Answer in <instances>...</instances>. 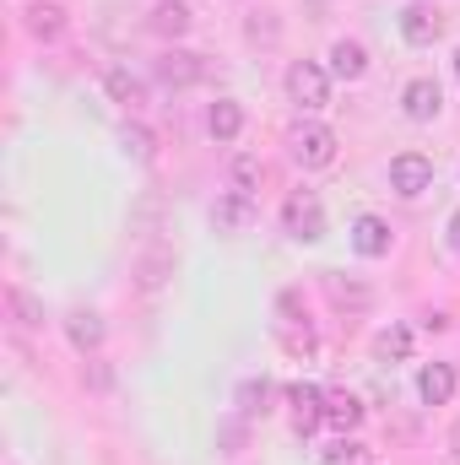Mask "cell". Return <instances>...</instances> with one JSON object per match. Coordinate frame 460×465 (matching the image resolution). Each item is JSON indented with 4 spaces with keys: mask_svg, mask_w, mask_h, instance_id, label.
Returning <instances> with one entry per match:
<instances>
[{
    "mask_svg": "<svg viewBox=\"0 0 460 465\" xmlns=\"http://www.w3.org/2000/svg\"><path fill=\"white\" fill-rule=\"evenodd\" d=\"M282 228L293 232L298 243L325 238V206H320V195H315V190H293V195L282 201Z\"/></svg>",
    "mask_w": 460,
    "mask_h": 465,
    "instance_id": "obj_1",
    "label": "cell"
},
{
    "mask_svg": "<svg viewBox=\"0 0 460 465\" xmlns=\"http://www.w3.org/2000/svg\"><path fill=\"white\" fill-rule=\"evenodd\" d=\"M287 146H293L298 168H331L336 163V130H325V124H293Z\"/></svg>",
    "mask_w": 460,
    "mask_h": 465,
    "instance_id": "obj_2",
    "label": "cell"
},
{
    "mask_svg": "<svg viewBox=\"0 0 460 465\" xmlns=\"http://www.w3.org/2000/svg\"><path fill=\"white\" fill-rule=\"evenodd\" d=\"M287 98L298 104V109H325L331 104V82H325V71L315 65V60H298L293 71H287Z\"/></svg>",
    "mask_w": 460,
    "mask_h": 465,
    "instance_id": "obj_3",
    "label": "cell"
},
{
    "mask_svg": "<svg viewBox=\"0 0 460 465\" xmlns=\"http://www.w3.org/2000/svg\"><path fill=\"white\" fill-rule=\"evenodd\" d=\"M428 184H434V163H428L423 152H401V157L390 163V190H395V195L417 201Z\"/></svg>",
    "mask_w": 460,
    "mask_h": 465,
    "instance_id": "obj_4",
    "label": "cell"
},
{
    "mask_svg": "<svg viewBox=\"0 0 460 465\" xmlns=\"http://www.w3.org/2000/svg\"><path fill=\"white\" fill-rule=\"evenodd\" d=\"M401 33H406V44H417V49H428V44H439V33H445V16L434 11V5H406L401 11Z\"/></svg>",
    "mask_w": 460,
    "mask_h": 465,
    "instance_id": "obj_5",
    "label": "cell"
},
{
    "mask_svg": "<svg viewBox=\"0 0 460 465\" xmlns=\"http://www.w3.org/2000/svg\"><path fill=\"white\" fill-rule=\"evenodd\" d=\"M401 109H406V119H417V124L439 119V109H445V93H439V82H428V76L406 82V93H401Z\"/></svg>",
    "mask_w": 460,
    "mask_h": 465,
    "instance_id": "obj_6",
    "label": "cell"
},
{
    "mask_svg": "<svg viewBox=\"0 0 460 465\" xmlns=\"http://www.w3.org/2000/svg\"><path fill=\"white\" fill-rule=\"evenodd\" d=\"M206 76V65H201V54H185V49H168L163 60H157V82L163 87H195Z\"/></svg>",
    "mask_w": 460,
    "mask_h": 465,
    "instance_id": "obj_7",
    "label": "cell"
},
{
    "mask_svg": "<svg viewBox=\"0 0 460 465\" xmlns=\"http://www.w3.org/2000/svg\"><path fill=\"white\" fill-rule=\"evenodd\" d=\"M287 401H293V428H298V433H315V428L325 422V395H320L315 384H293Z\"/></svg>",
    "mask_w": 460,
    "mask_h": 465,
    "instance_id": "obj_8",
    "label": "cell"
},
{
    "mask_svg": "<svg viewBox=\"0 0 460 465\" xmlns=\"http://www.w3.org/2000/svg\"><path fill=\"white\" fill-rule=\"evenodd\" d=\"M212 223H217V232H244L255 223V201L233 190V195H223V201L212 206Z\"/></svg>",
    "mask_w": 460,
    "mask_h": 465,
    "instance_id": "obj_9",
    "label": "cell"
},
{
    "mask_svg": "<svg viewBox=\"0 0 460 465\" xmlns=\"http://www.w3.org/2000/svg\"><path fill=\"white\" fill-rule=\"evenodd\" d=\"M22 16H27V33H33L38 44H55V38L65 33V11H60L55 0H38V5H27Z\"/></svg>",
    "mask_w": 460,
    "mask_h": 465,
    "instance_id": "obj_10",
    "label": "cell"
},
{
    "mask_svg": "<svg viewBox=\"0 0 460 465\" xmlns=\"http://www.w3.org/2000/svg\"><path fill=\"white\" fill-rule=\"evenodd\" d=\"M417 395H423L428 406H445V401L455 395V368H450V362H428V368L417 373Z\"/></svg>",
    "mask_w": 460,
    "mask_h": 465,
    "instance_id": "obj_11",
    "label": "cell"
},
{
    "mask_svg": "<svg viewBox=\"0 0 460 465\" xmlns=\"http://www.w3.org/2000/svg\"><path fill=\"white\" fill-rule=\"evenodd\" d=\"M352 249H357L363 260L390 254V228H385L379 217H357V223H352Z\"/></svg>",
    "mask_w": 460,
    "mask_h": 465,
    "instance_id": "obj_12",
    "label": "cell"
},
{
    "mask_svg": "<svg viewBox=\"0 0 460 465\" xmlns=\"http://www.w3.org/2000/svg\"><path fill=\"white\" fill-rule=\"evenodd\" d=\"M325 422H331V428L346 439V433L363 422V401H357L352 390H331V395H325Z\"/></svg>",
    "mask_w": 460,
    "mask_h": 465,
    "instance_id": "obj_13",
    "label": "cell"
},
{
    "mask_svg": "<svg viewBox=\"0 0 460 465\" xmlns=\"http://www.w3.org/2000/svg\"><path fill=\"white\" fill-rule=\"evenodd\" d=\"M331 71H336L342 82H357V76L368 71V49H363L357 38H336V44H331Z\"/></svg>",
    "mask_w": 460,
    "mask_h": 465,
    "instance_id": "obj_14",
    "label": "cell"
},
{
    "mask_svg": "<svg viewBox=\"0 0 460 465\" xmlns=\"http://www.w3.org/2000/svg\"><path fill=\"white\" fill-rule=\"evenodd\" d=\"M65 336H71V347L76 351H98L104 347V320H98L93 309H76V314L65 320Z\"/></svg>",
    "mask_w": 460,
    "mask_h": 465,
    "instance_id": "obj_15",
    "label": "cell"
},
{
    "mask_svg": "<svg viewBox=\"0 0 460 465\" xmlns=\"http://www.w3.org/2000/svg\"><path fill=\"white\" fill-rule=\"evenodd\" d=\"M104 93H109L115 104H125V109H141V104H146V87H141V76H130L125 65H115V71L104 76Z\"/></svg>",
    "mask_w": 460,
    "mask_h": 465,
    "instance_id": "obj_16",
    "label": "cell"
},
{
    "mask_svg": "<svg viewBox=\"0 0 460 465\" xmlns=\"http://www.w3.org/2000/svg\"><path fill=\"white\" fill-rule=\"evenodd\" d=\"M152 33H157V38H185V33H190V5L163 0V5L152 11Z\"/></svg>",
    "mask_w": 460,
    "mask_h": 465,
    "instance_id": "obj_17",
    "label": "cell"
},
{
    "mask_svg": "<svg viewBox=\"0 0 460 465\" xmlns=\"http://www.w3.org/2000/svg\"><path fill=\"white\" fill-rule=\"evenodd\" d=\"M206 130H212L217 141H233V135L244 130V109H238L233 98H217V104H212V114H206Z\"/></svg>",
    "mask_w": 460,
    "mask_h": 465,
    "instance_id": "obj_18",
    "label": "cell"
},
{
    "mask_svg": "<svg viewBox=\"0 0 460 465\" xmlns=\"http://www.w3.org/2000/svg\"><path fill=\"white\" fill-rule=\"evenodd\" d=\"M228 179H233V190H238V195H255V190H260V179H265V168H260V157L238 152V157L228 163Z\"/></svg>",
    "mask_w": 460,
    "mask_h": 465,
    "instance_id": "obj_19",
    "label": "cell"
},
{
    "mask_svg": "<svg viewBox=\"0 0 460 465\" xmlns=\"http://www.w3.org/2000/svg\"><path fill=\"white\" fill-rule=\"evenodd\" d=\"M374 351H379L385 362H401V357L412 351V331H406V325H390V331H379V341H374Z\"/></svg>",
    "mask_w": 460,
    "mask_h": 465,
    "instance_id": "obj_20",
    "label": "cell"
},
{
    "mask_svg": "<svg viewBox=\"0 0 460 465\" xmlns=\"http://www.w3.org/2000/svg\"><path fill=\"white\" fill-rule=\"evenodd\" d=\"M325 465H374V455H368L363 444H352V439H342L336 450H325Z\"/></svg>",
    "mask_w": 460,
    "mask_h": 465,
    "instance_id": "obj_21",
    "label": "cell"
},
{
    "mask_svg": "<svg viewBox=\"0 0 460 465\" xmlns=\"http://www.w3.org/2000/svg\"><path fill=\"white\" fill-rule=\"evenodd\" d=\"M119 146H125L130 157H141V163L152 157V135H146L141 124H125V130H119Z\"/></svg>",
    "mask_w": 460,
    "mask_h": 465,
    "instance_id": "obj_22",
    "label": "cell"
},
{
    "mask_svg": "<svg viewBox=\"0 0 460 465\" xmlns=\"http://www.w3.org/2000/svg\"><path fill=\"white\" fill-rule=\"evenodd\" d=\"M265 395H271V390H265V379H249V384L238 390V406L255 417V411H265Z\"/></svg>",
    "mask_w": 460,
    "mask_h": 465,
    "instance_id": "obj_23",
    "label": "cell"
},
{
    "mask_svg": "<svg viewBox=\"0 0 460 465\" xmlns=\"http://www.w3.org/2000/svg\"><path fill=\"white\" fill-rule=\"evenodd\" d=\"M5 298H11V309H16V320H22V325H38V320H44V314H38V303H33L22 287H11Z\"/></svg>",
    "mask_w": 460,
    "mask_h": 465,
    "instance_id": "obj_24",
    "label": "cell"
},
{
    "mask_svg": "<svg viewBox=\"0 0 460 465\" xmlns=\"http://www.w3.org/2000/svg\"><path fill=\"white\" fill-rule=\"evenodd\" d=\"M331 298H336V303H368V292H363V287H342L336 276H331Z\"/></svg>",
    "mask_w": 460,
    "mask_h": 465,
    "instance_id": "obj_25",
    "label": "cell"
},
{
    "mask_svg": "<svg viewBox=\"0 0 460 465\" xmlns=\"http://www.w3.org/2000/svg\"><path fill=\"white\" fill-rule=\"evenodd\" d=\"M450 249H455V254H460V212H455V217H450Z\"/></svg>",
    "mask_w": 460,
    "mask_h": 465,
    "instance_id": "obj_26",
    "label": "cell"
},
{
    "mask_svg": "<svg viewBox=\"0 0 460 465\" xmlns=\"http://www.w3.org/2000/svg\"><path fill=\"white\" fill-rule=\"evenodd\" d=\"M450 444H455V460H460V422H455V433H450Z\"/></svg>",
    "mask_w": 460,
    "mask_h": 465,
    "instance_id": "obj_27",
    "label": "cell"
},
{
    "mask_svg": "<svg viewBox=\"0 0 460 465\" xmlns=\"http://www.w3.org/2000/svg\"><path fill=\"white\" fill-rule=\"evenodd\" d=\"M455 76H460V49H455Z\"/></svg>",
    "mask_w": 460,
    "mask_h": 465,
    "instance_id": "obj_28",
    "label": "cell"
}]
</instances>
